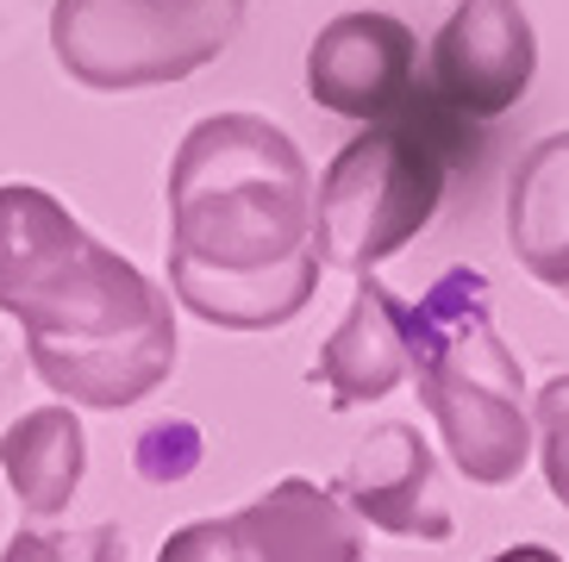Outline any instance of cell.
<instances>
[{
	"instance_id": "cell-8",
	"label": "cell",
	"mask_w": 569,
	"mask_h": 562,
	"mask_svg": "<svg viewBox=\"0 0 569 562\" xmlns=\"http://www.w3.org/2000/svg\"><path fill=\"white\" fill-rule=\"evenodd\" d=\"M538 76V32L519 0H457L432 38V88L469 119L513 113Z\"/></svg>"
},
{
	"instance_id": "cell-3",
	"label": "cell",
	"mask_w": 569,
	"mask_h": 562,
	"mask_svg": "<svg viewBox=\"0 0 569 562\" xmlns=\"http://www.w3.org/2000/svg\"><path fill=\"white\" fill-rule=\"evenodd\" d=\"M407 381H413L438 444L469 488H507L532 463L526 369L488 313V281L445 269L419 307H407Z\"/></svg>"
},
{
	"instance_id": "cell-6",
	"label": "cell",
	"mask_w": 569,
	"mask_h": 562,
	"mask_svg": "<svg viewBox=\"0 0 569 562\" xmlns=\"http://www.w3.org/2000/svg\"><path fill=\"white\" fill-rule=\"evenodd\" d=\"M157 562H369L357 519L332 488L282 475L276 488L219 519H188L157 544Z\"/></svg>"
},
{
	"instance_id": "cell-10",
	"label": "cell",
	"mask_w": 569,
	"mask_h": 562,
	"mask_svg": "<svg viewBox=\"0 0 569 562\" xmlns=\"http://www.w3.org/2000/svg\"><path fill=\"white\" fill-rule=\"evenodd\" d=\"M313 381L326 388L332 413H357L369 400L395 394L407 381V300L376 275H357V294L332 338L319 344Z\"/></svg>"
},
{
	"instance_id": "cell-14",
	"label": "cell",
	"mask_w": 569,
	"mask_h": 562,
	"mask_svg": "<svg viewBox=\"0 0 569 562\" xmlns=\"http://www.w3.org/2000/svg\"><path fill=\"white\" fill-rule=\"evenodd\" d=\"M532 438L538 463H545V488L569 513V375H551L532 400Z\"/></svg>"
},
{
	"instance_id": "cell-11",
	"label": "cell",
	"mask_w": 569,
	"mask_h": 562,
	"mask_svg": "<svg viewBox=\"0 0 569 562\" xmlns=\"http://www.w3.org/2000/svg\"><path fill=\"white\" fill-rule=\"evenodd\" d=\"M507 244L538 288L569 300V132L519 150L507 175Z\"/></svg>"
},
{
	"instance_id": "cell-16",
	"label": "cell",
	"mask_w": 569,
	"mask_h": 562,
	"mask_svg": "<svg viewBox=\"0 0 569 562\" xmlns=\"http://www.w3.org/2000/svg\"><path fill=\"white\" fill-rule=\"evenodd\" d=\"M488 562H563V556L551 544H507L501 556H488Z\"/></svg>"
},
{
	"instance_id": "cell-4",
	"label": "cell",
	"mask_w": 569,
	"mask_h": 562,
	"mask_svg": "<svg viewBox=\"0 0 569 562\" xmlns=\"http://www.w3.org/2000/svg\"><path fill=\"white\" fill-rule=\"evenodd\" d=\"M244 26V0H51V57L88 94L201 76Z\"/></svg>"
},
{
	"instance_id": "cell-13",
	"label": "cell",
	"mask_w": 569,
	"mask_h": 562,
	"mask_svg": "<svg viewBox=\"0 0 569 562\" xmlns=\"http://www.w3.org/2000/svg\"><path fill=\"white\" fill-rule=\"evenodd\" d=\"M0 562H126V531L88 525V531H51V525H19L0 550Z\"/></svg>"
},
{
	"instance_id": "cell-15",
	"label": "cell",
	"mask_w": 569,
	"mask_h": 562,
	"mask_svg": "<svg viewBox=\"0 0 569 562\" xmlns=\"http://www.w3.org/2000/svg\"><path fill=\"white\" fill-rule=\"evenodd\" d=\"M132 469L144 481H182V475H194L201 469V431L188 425V419H163V425H151L144 438H138V450H132Z\"/></svg>"
},
{
	"instance_id": "cell-2",
	"label": "cell",
	"mask_w": 569,
	"mask_h": 562,
	"mask_svg": "<svg viewBox=\"0 0 569 562\" xmlns=\"http://www.w3.org/2000/svg\"><path fill=\"white\" fill-rule=\"evenodd\" d=\"M0 313L26 338L32 375L88 413L151 400L182 357L169 288L38 182H0Z\"/></svg>"
},
{
	"instance_id": "cell-9",
	"label": "cell",
	"mask_w": 569,
	"mask_h": 562,
	"mask_svg": "<svg viewBox=\"0 0 569 562\" xmlns=\"http://www.w3.org/2000/svg\"><path fill=\"white\" fill-rule=\"evenodd\" d=\"M332 494L357 525L413 538V544H451V513L438 500V456L407 419L369 431L351 450V463L332 475Z\"/></svg>"
},
{
	"instance_id": "cell-12",
	"label": "cell",
	"mask_w": 569,
	"mask_h": 562,
	"mask_svg": "<svg viewBox=\"0 0 569 562\" xmlns=\"http://www.w3.org/2000/svg\"><path fill=\"white\" fill-rule=\"evenodd\" d=\"M0 475L13 488V506L26 519H57L69 513V500L82 494L88 475V431L69 400L57 407H32L0 431Z\"/></svg>"
},
{
	"instance_id": "cell-5",
	"label": "cell",
	"mask_w": 569,
	"mask_h": 562,
	"mask_svg": "<svg viewBox=\"0 0 569 562\" xmlns=\"http://www.w3.org/2000/svg\"><path fill=\"white\" fill-rule=\"evenodd\" d=\"M445 200V163L426 138L395 119H376L313 182V250L338 275H376L401 257Z\"/></svg>"
},
{
	"instance_id": "cell-7",
	"label": "cell",
	"mask_w": 569,
	"mask_h": 562,
	"mask_svg": "<svg viewBox=\"0 0 569 562\" xmlns=\"http://www.w3.org/2000/svg\"><path fill=\"white\" fill-rule=\"evenodd\" d=\"M413 69H419L413 26L395 13H376V7H357V13L326 19L319 38L307 44V94H313V107H326L338 119L376 126V119H395L407 107Z\"/></svg>"
},
{
	"instance_id": "cell-1",
	"label": "cell",
	"mask_w": 569,
	"mask_h": 562,
	"mask_svg": "<svg viewBox=\"0 0 569 562\" xmlns=\"http://www.w3.org/2000/svg\"><path fill=\"white\" fill-rule=\"evenodd\" d=\"M169 300L219 331H276L319 288L313 169L263 113L194 119L169 157Z\"/></svg>"
}]
</instances>
